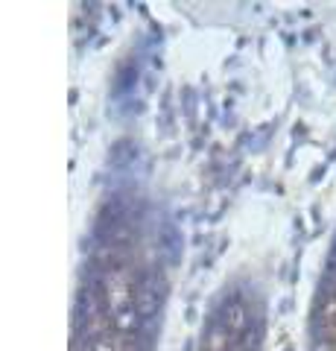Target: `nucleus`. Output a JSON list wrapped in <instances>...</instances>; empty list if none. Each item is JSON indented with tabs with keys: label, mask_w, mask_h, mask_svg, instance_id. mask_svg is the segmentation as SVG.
Masks as SVG:
<instances>
[{
	"label": "nucleus",
	"mask_w": 336,
	"mask_h": 351,
	"mask_svg": "<svg viewBox=\"0 0 336 351\" xmlns=\"http://www.w3.org/2000/svg\"><path fill=\"white\" fill-rule=\"evenodd\" d=\"M135 319H138V316H135V307H126V311H120V313L112 316V325L117 328V331H129V328L135 325Z\"/></svg>",
	"instance_id": "4"
},
{
	"label": "nucleus",
	"mask_w": 336,
	"mask_h": 351,
	"mask_svg": "<svg viewBox=\"0 0 336 351\" xmlns=\"http://www.w3.org/2000/svg\"><path fill=\"white\" fill-rule=\"evenodd\" d=\"M135 313L138 316H153L161 304V284L155 276H146L144 281L135 287Z\"/></svg>",
	"instance_id": "2"
},
{
	"label": "nucleus",
	"mask_w": 336,
	"mask_h": 351,
	"mask_svg": "<svg viewBox=\"0 0 336 351\" xmlns=\"http://www.w3.org/2000/svg\"><path fill=\"white\" fill-rule=\"evenodd\" d=\"M243 325H246L243 307H240V304H231V307H229V316H225V328H229V331H240Z\"/></svg>",
	"instance_id": "5"
},
{
	"label": "nucleus",
	"mask_w": 336,
	"mask_h": 351,
	"mask_svg": "<svg viewBox=\"0 0 336 351\" xmlns=\"http://www.w3.org/2000/svg\"><path fill=\"white\" fill-rule=\"evenodd\" d=\"M333 351H336V348H333Z\"/></svg>",
	"instance_id": "6"
},
{
	"label": "nucleus",
	"mask_w": 336,
	"mask_h": 351,
	"mask_svg": "<svg viewBox=\"0 0 336 351\" xmlns=\"http://www.w3.org/2000/svg\"><path fill=\"white\" fill-rule=\"evenodd\" d=\"M126 351H129V348H126Z\"/></svg>",
	"instance_id": "7"
},
{
	"label": "nucleus",
	"mask_w": 336,
	"mask_h": 351,
	"mask_svg": "<svg viewBox=\"0 0 336 351\" xmlns=\"http://www.w3.org/2000/svg\"><path fill=\"white\" fill-rule=\"evenodd\" d=\"M229 334H231L229 328H214L208 334V339H205V348L208 351H229V343H231Z\"/></svg>",
	"instance_id": "3"
},
{
	"label": "nucleus",
	"mask_w": 336,
	"mask_h": 351,
	"mask_svg": "<svg viewBox=\"0 0 336 351\" xmlns=\"http://www.w3.org/2000/svg\"><path fill=\"white\" fill-rule=\"evenodd\" d=\"M132 299H135V287H132L129 272L126 269H108L105 272V304H108V311L120 313V311H126Z\"/></svg>",
	"instance_id": "1"
}]
</instances>
